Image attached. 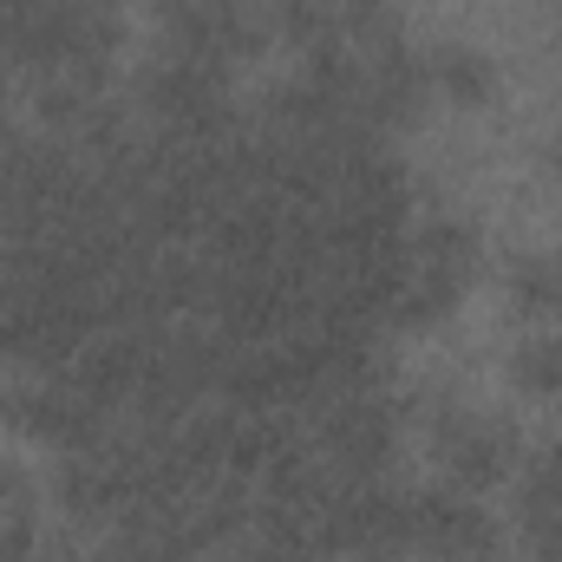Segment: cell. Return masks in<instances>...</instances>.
I'll list each match as a JSON object with an SVG mask.
<instances>
[{
  "label": "cell",
  "mask_w": 562,
  "mask_h": 562,
  "mask_svg": "<svg viewBox=\"0 0 562 562\" xmlns=\"http://www.w3.org/2000/svg\"><path fill=\"white\" fill-rule=\"evenodd\" d=\"M550 7H562V0H550Z\"/></svg>",
  "instance_id": "12"
},
{
  "label": "cell",
  "mask_w": 562,
  "mask_h": 562,
  "mask_svg": "<svg viewBox=\"0 0 562 562\" xmlns=\"http://www.w3.org/2000/svg\"><path fill=\"white\" fill-rule=\"evenodd\" d=\"M510 386L524 400H562V334L537 327L510 347Z\"/></svg>",
  "instance_id": "7"
},
{
  "label": "cell",
  "mask_w": 562,
  "mask_h": 562,
  "mask_svg": "<svg viewBox=\"0 0 562 562\" xmlns=\"http://www.w3.org/2000/svg\"><path fill=\"white\" fill-rule=\"evenodd\" d=\"M393 445H400V406L380 400L373 386L367 393H347L321 413V445L314 458L327 464V477L340 484H373L393 471Z\"/></svg>",
  "instance_id": "3"
},
{
  "label": "cell",
  "mask_w": 562,
  "mask_h": 562,
  "mask_svg": "<svg viewBox=\"0 0 562 562\" xmlns=\"http://www.w3.org/2000/svg\"><path fill=\"white\" fill-rule=\"evenodd\" d=\"M425 438H431V458H438V484H451L464 497L497 491L517 471V451H524L517 425L504 413H484V406H464V400L431 406Z\"/></svg>",
  "instance_id": "2"
},
{
  "label": "cell",
  "mask_w": 562,
  "mask_h": 562,
  "mask_svg": "<svg viewBox=\"0 0 562 562\" xmlns=\"http://www.w3.org/2000/svg\"><path fill=\"white\" fill-rule=\"evenodd\" d=\"M497 530H491V510L451 484H431V491H413V550L438 562H477L491 557Z\"/></svg>",
  "instance_id": "4"
},
{
  "label": "cell",
  "mask_w": 562,
  "mask_h": 562,
  "mask_svg": "<svg viewBox=\"0 0 562 562\" xmlns=\"http://www.w3.org/2000/svg\"><path fill=\"white\" fill-rule=\"evenodd\" d=\"M425 79H431V92H438L445 105H458V112H477V105L497 99V59H491L484 46H471V40H438V46L425 53Z\"/></svg>",
  "instance_id": "5"
},
{
  "label": "cell",
  "mask_w": 562,
  "mask_h": 562,
  "mask_svg": "<svg viewBox=\"0 0 562 562\" xmlns=\"http://www.w3.org/2000/svg\"><path fill=\"white\" fill-rule=\"evenodd\" d=\"M40 517V477L20 458H0V530L7 524H33Z\"/></svg>",
  "instance_id": "9"
},
{
  "label": "cell",
  "mask_w": 562,
  "mask_h": 562,
  "mask_svg": "<svg viewBox=\"0 0 562 562\" xmlns=\"http://www.w3.org/2000/svg\"><path fill=\"white\" fill-rule=\"evenodd\" d=\"M484 276V243L471 223L458 216H431V223H413V269H406V294L393 307V327H431L445 321L471 281Z\"/></svg>",
  "instance_id": "1"
},
{
  "label": "cell",
  "mask_w": 562,
  "mask_h": 562,
  "mask_svg": "<svg viewBox=\"0 0 562 562\" xmlns=\"http://www.w3.org/2000/svg\"><path fill=\"white\" fill-rule=\"evenodd\" d=\"M340 33H347V46L373 53V46L400 40V7L393 0H340Z\"/></svg>",
  "instance_id": "8"
},
{
  "label": "cell",
  "mask_w": 562,
  "mask_h": 562,
  "mask_svg": "<svg viewBox=\"0 0 562 562\" xmlns=\"http://www.w3.org/2000/svg\"><path fill=\"white\" fill-rule=\"evenodd\" d=\"M543 170H550V177L562 183V132H557L550 144H543Z\"/></svg>",
  "instance_id": "10"
},
{
  "label": "cell",
  "mask_w": 562,
  "mask_h": 562,
  "mask_svg": "<svg viewBox=\"0 0 562 562\" xmlns=\"http://www.w3.org/2000/svg\"><path fill=\"white\" fill-rule=\"evenodd\" d=\"M557 327H562V281H557Z\"/></svg>",
  "instance_id": "11"
},
{
  "label": "cell",
  "mask_w": 562,
  "mask_h": 562,
  "mask_svg": "<svg viewBox=\"0 0 562 562\" xmlns=\"http://www.w3.org/2000/svg\"><path fill=\"white\" fill-rule=\"evenodd\" d=\"M269 20H276V40L294 46L301 59L347 46V33H340V0H269Z\"/></svg>",
  "instance_id": "6"
}]
</instances>
